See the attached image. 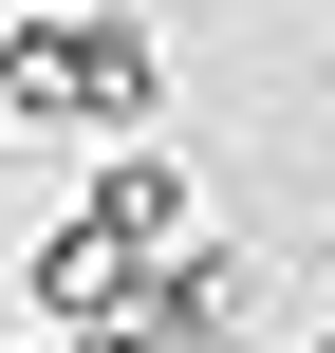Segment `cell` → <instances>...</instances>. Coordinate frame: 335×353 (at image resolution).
I'll return each mask as SVG.
<instances>
[{"label": "cell", "instance_id": "5b68a950", "mask_svg": "<svg viewBox=\"0 0 335 353\" xmlns=\"http://www.w3.org/2000/svg\"><path fill=\"white\" fill-rule=\"evenodd\" d=\"M0 149H19V112H0Z\"/></svg>", "mask_w": 335, "mask_h": 353}, {"label": "cell", "instance_id": "3957f363", "mask_svg": "<svg viewBox=\"0 0 335 353\" xmlns=\"http://www.w3.org/2000/svg\"><path fill=\"white\" fill-rule=\"evenodd\" d=\"M19 298H37V335H56V353H93L112 316H131V298H149V261H131V242H93V223L56 205V223L19 242Z\"/></svg>", "mask_w": 335, "mask_h": 353}, {"label": "cell", "instance_id": "277c9868", "mask_svg": "<svg viewBox=\"0 0 335 353\" xmlns=\"http://www.w3.org/2000/svg\"><path fill=\"white\" fill-rule=\"evenodd\" d=\"M298 353H335V316H317V335H298Z\"/></svg>", "mask_w": 335, "mask_h": 353}, {"label": "cell", "instance_id": "6da1fadb", "mask_svg": "<svg viewBox=\"0 0 335 353\" xmlns=\"http://www.w3.org/2000/svg\"><path fill=\"white\" fill-rule=\"evenodd\" d=\"M0 112L56 149H168V19L131 0H19L0 19Z\"/></svg>", "mask_w": 335, "mask_h": 353}, {"label": "cell", "instance_id": "7a4b0ae2", "mask_svg": "<svg viewBox=\"0 0 335 353\" xmlns=\"http://www.w3.org/2000/svg\"><path fill=\"white\" fill-rule=\"evenodd\" d=\"M75 223H93V242H131L149 279H168V261H205V186H186L168 149H93V168H75Z\"/></svg>", "mask_w": 335, "mask_h": 353}, {"label": "cell", "instance_id": "8992f818", "mask_svg": "<svg viewBox=\"0 0 335 353\" xmlns=\"http://www.w3.org/2000/svg\"><path fill=\"white\" fill-rule=\"evenodd\" d=\"M19 353H56V335H19Z\"/></svg>", "mask_w": 335, "mask_h": 353}]
</instances>
